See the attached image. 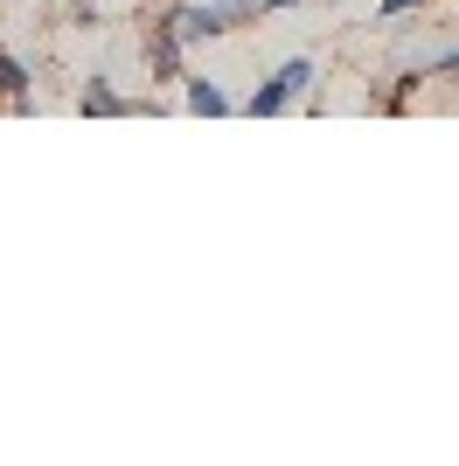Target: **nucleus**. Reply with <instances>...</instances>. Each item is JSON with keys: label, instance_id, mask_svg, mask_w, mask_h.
Masks as SVG:
<instances>
[{"label": "nucleus", "instance_id": "1", "mask_svg": "<svg viewBox=\"0 0 459 466\" xmlns=\"http://www.w3.org/2000/svg\"><path fill=\"white\" fill-rule=\"evenodd\" d=\"M147 77L153 84H181V77H189V42H181L174 15H153L147 21Z\"/></svg>", "mask_w": 459, "mask_h": 466}, {"label": "nucleus", "instance_id": "2", "mask_svg": "<svg viewBox=\"0 0 459 466\" xmlns=\"http://www.w3.org/2000/svg\"><path fill=\"white\" fill-rule=\"evenodd\" d=\"M306 84H313V56H292V63H279V70H271V77L258 84V91H250V105H244V112H250V118L286 112V105L306 91Z\"/></svg>", "mask_w": 459, "mask_h": 466}, {"label": "nucleus", "instance_id": "3", "mask_svg": "<svg viewBox=\"0 0 459 466\" xmlns=\"http://www.w3.org/2000/svg\"><path fill=\"white\" fill-rule=\"evenodd\" d=\"M76 112H84V118H126V112H147V105H133V97H118L105 77H91L84 97H76Z\"/></svg>", "mask_w": 459, "mask_h": 466}, {"label": "nucleus", "instance_id": "4", "mask_svg": "<svg viewBox=\"0 0 459 466\" xmlns=\"http://www.w3.org/2000/svg\"><path fill=\"white\" fill-rule=\"evenodd\" d=\"M181 105H189L195 118H223V112H230V91H223V84H209V77H189Z\"/></svg>", "mask_w": 459, "mask_h": 466}, {"label": "nucleus", "instance_id": "5", "mask_svg": "<svg viewBox=\"0 0 459 466\" xmlns=\"http://www.w3.org/2000/svg\"><path fill=\"white\" fill-rule=\"evenodd\" d=\"M0 97H28V70H21L7 49H0Z\"/></svg>", "mask_w": 459, "mask_h": 466}, {"label": "nucleus", "instance_id": "6", "mask_svg": "<svg viewBox=\"0 0 459 466\" xmlns=\"http://www.w3.org/2000/svg\"><path fill=\"white\" fill-rule=\"evenodd\" d=\"M411 7H432V0H382L376 15H382V21H397V15H411Z\"/></svg>", "mask_w": 459, "mask_h": 466}]
</instances>
